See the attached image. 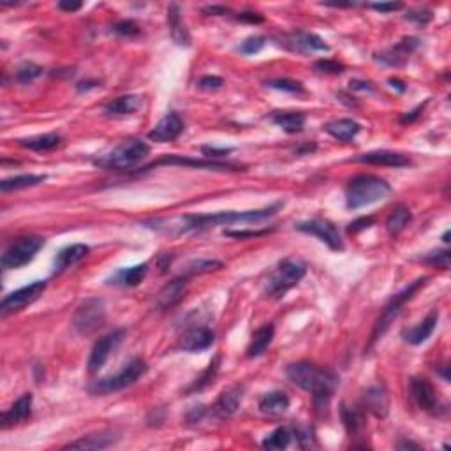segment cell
<instances>
[{"label": "cell", "mask_w": 451, "mask_h": 451, "mask_svg": "<svg viewBox=\"0 0 451 451\" xmlns=\"http://www.w3.org/2000/svg\"><path fill=\"white\" fill-rule=\"evenodd\" d=\"M287 377L293 384L312 393L316 402H328L339 386V377L328 368H321L309 361L291 364L286 371Z\"/></svg>", "instance_id": "1"}, {"label": "cell", "mask_w": 451, "mask_h": 451, "mask_svg": "<svg viewBox=\"0 0 451 451\" xmlns=\"http://www.w3.org/2000/svg\"><path fill=\"white\" fill-rule=\"evenodd\" d=\"M282 203H275L272 207L263 208V210H247V212H219V214H203V215H185L182 219L180 233H192V231H201L214 226H230L237 222H257L270 219L272 215L280 210Z\"/></svg>", "instance_id": "2"}, {"label": "cell", "mask_w": 451, "mask_h": 451, "mask_svg": "<svg viewBox=\"0 0 451 451\" xmlns=\"http://www.w3.org/2000/svg\"><path fill=\"white\" fill-rule=\"evenodd\" d=\"M391 192L386 180L375 175H358L346 185V205L349 210H358L372 203H377Z\"/></svg>", "instance_id": "3"}, {"label": "cell", "mask_w": 451, "mask_h": 451, "mask_svg": "<svg viewBox=\"0 0 451 451\" xmlns=\"http://www.w3.org/2000/svg\"><path fill=\"white\" fill-rule=\"evenodd\" d=\"M148 153V143L142 142V139H126L113 150L96 159L94 164L104 169H130L139 164Z\"/></svg>", "instance_id": "4"}, {"label": "cell", "mask_w": 451, "mask_h": 451, "mask_svg": "<svg viewBox=\"0 0 451 451\" xmlns=\"http://www.w3.org/2000/svg\"><path fill=\"white\" fill-rule=\"evenodd\" d=\"M307 264L298 257H287L284 259L279 266L275 268V272L268 279L266 287H264V295L270 298H280L291 289L295 287L300 280L305 277Z\"/></svg>", "instance_id": "5"}, {"label": "cell", "mask_w": 451, "mask_h": 451, "mask_svg": "<svg viewBox=\"0 0 451 451\" xmlns=\"http://www.w3.org/2000/svg\"><path fill=\"white\" fill-rule=\"evenodd\" d=\"M427 282H428V277H420V279H416L414 282H411L409 286L405 287L404 291H400L398 295H395L393 298H391L390 302H388L386 305H384L381 316H379L377 321H375L374 330H372L371 346L388 332V328H390V326L393 325L395 319H397L398 316H400V312H402V309L405 307V303L409 302V300L413 298V296L416 295L418 291H420L421 287H423Z\"/></svg>", "instance_id": "6"}, {"label": "cell", "mask_w": 451, "mask_h": 451, "mask_svg": "<svg viewBox=\"0 0 451 451\" xmlns=\"http://www.w3.org/2000/svg\"><path fill=\"white\" fill-rule=\"evenodd\" d=\"M146 371H148V367H146L145 359L134 358V359H130L129 364H127L126 367L119 372V374L99 379V381H94L88 390H90V393L92 395L115 393V391H120V390H124V388L134 384V382L138 381L142 375H145Z\"/></svg>", "instance_id": "7"}, {"label": "cell", "mask_w": 451, "mask_h": 451, "mask_svg": "<svg viewBox=\"0 0 451 451\" xmlns=\"http://www.w3.org/2000/svg\"><path fill=\"white\" fill-rule=\"evenodd\" d=\"M106 321V305L101 298L83 300L76 307L73 316V328L80 335L88 337L96 333Z\"/></svg>", "instance_id": "8"}, {"label": "cell", "mask_w": 451, "mask_h": 451, "mask_svg": "<svg viewBox=\"0 0 451 451\" xmlns=\"http://www.w3.org/2000/svg\"><path fill=\"white\" fill-rule=\"evenodd\" d=\"M42 245H44V240L39 237L18 238L2 254V268L4 270H16V268L25 266L34 259Z\"/></svg>", "instance_id": "9"}, {"label": "cell", "mask_w": 451, "mask_h": 451, "mask_svg": "<svg viewBox=\"0 0 451 451\" xmlns=\"http://www.w3.org/2000/svg\"><path fill=\"white\" fill-rule=\"evenodd\" d=\"M44 289H46V280H35V282L28 284V286L22 287V289L12 291L0 303V314L6 318L9 314L24 310L25 307L32 305L44 293Z\"/></svg>", "instance_id": "10"}, {"label": "cell", "mask_w": 451, "mask_h": 451, "mask_svg": "<svg viewBox=\"0 0 451 451\" xmlns=\"http://www.w3.org/2000/svg\"><path fill=\"white\" fill-rule=\"evenodd\" d=\"M295 228L298 231H302V233L318 237L332 250H344V241H342L341 233H339V230H337L333 222L325 221V219H310V221L298 222Z\"/></svg>", "instance_id": "11"}, {"label": "cell", "mask_w": 451, "mask_h": 451, "mask_svg": "<svg viewBox=\"0 0 451 451\" xmlns=\"http://www.w3.org/2000/svg\"><path fill=\"white\" fill-rule=\"evenodd\" d=\"M409 391H411V397H413L414 404H416L421 411H425V413L437 416V414H439V411L443 409V405H441V400H439V395H437L436 388L430 384V381H428V379L413 377L411 379Z\"/></svg>", "instance_id": "12"}, {"label": "cell", "mask_w": 451, "mask_h": 451, "mask_svg": "<svg viewBox=\"0 0 451 451\" xmlns=\"http://www.w3.org/2000/svg\"><path fill=\"white\" fill-rule=\"evenodd\" d=\"M126 337V330H115V332L108 333V335L101 337L99 341L94 344L92 352H90V358H88V371L97 372L99 368L104 367V364L108 361L110 355L117 349V346L122 342V339Z\"/></svg>", "instance_id": "13"}, {"label": "cell", "mask_w": 451, "mask_h": 451, "mask_svg": "<svg viewBox=\"0 0 451 451\" xmlns=\"http://www.w3.org/2000/svg\"><path fill=\"white\" fill-rule=\"evenodd\" d=\"M159 166H189V168L214 169V171H238V169H241L240 166H237V164H224V162L205 161V159H201V161H198V159H187V157L169 155V157H164V159H161V161L152 162V164L145 166V168H143V169H139V173H142V171H150V169L159 168Z\"/></svg>", "instance_id": "14"}, {"label": "cell", "mask_w": 451, "mask_h": 451, "mask_svg": "<svg viewBox=\"0 0 451 451\" xmlns=\"http://www.w3.org/2000/svg\"><path fill=\"white\" fill-rule=\"evenodd\" d=\"M215 342V333L207 326H196L187 330L184 335L180 337L178 348L185 352H199L212 348Z\"/></svg>", "instance_id": "15"}, {"label": "cell", "mask_w": 451, "mask_h": 451, "mask_svg": "<svg viewBox=\"0 0 451 451\" xmlns=\"http://www.w3.org/2000/svg\"><path fill=\"white\" fill-rule=\"evenodd\" d=\"M291 51H296V53H314V51H328L330 46L323 41L319 35L312 34V32L298 31L293 32L286 37V42H284Z\"/></svg>", "instance_id": "16"}, {"label": "cell", "mask_w": 451, "mask_h": 451, "mask_svg": "<svg viewBox=\"0 0 451 451\" xmlns=\"http://www.w3.org/2000/svg\"><path fill=\"white\" fill-rule=\"evenodd\" d=\"M356 162H364L371 166H384V168H405L411 166V159L404 153L391 152V150H374V152L361 153L355 159Z\"/></svg>", "instance_id": "17"}, {"label": "cell", "mask_w": 451, "mask_h": 451, "mask_svg": "<svg viewBox=\"0 0 451 451\" xmlns=\"http://www.w3.org/2000/svg\"><path fill=\"white\" fill-rule=\"evenodd\" d=\"M182 130H184V120L180 119L178 113H168L150 130L148 138L155 143H168L178 138Z\"/></svg>", "instance_id": "18"}, {"label": "cell", "mask_w": 451, "mask_h": 451, "mask_svg": "<svg viewBox=\"0 0 451 451\" xmlns=\"http://www.w3.org/2000/svg\"><path fill=\"white\" fill-rule=\"evenodd\" d=\"M361 405L367 413L377 418H386L390 413V395L382 384L371 386L361 397Z\"/></svg>", "instance_id": "19"}, {"label": "cell", "mask_w": 451, "mask_h": 451, "mask_svg": "<svg viewBox=\"0 0 451 451\" xmlns=\"http://www.w3.org/2000/svg\"><path fill=\"white\" fill-rule=\"evenodd\" d=\"M187 277H178V279L171 280L166 284L155 296V307L161 310H168L171 307L178 305L184 300L185 293H187Z\"/></svg>", "instance_id": "20"}, {"label": "cell", "mask_w": 451, "mask_h": 451, "mask_svg": "<svg viewBox=\"0 0 451 451\" xmlns=\"http://www.w3.org/2000/svg\"><path fill=\"white\" fill-rule=\"evenodd\" d=\"M119 439V434L113 432V430H101V432L88 434L78 441L65 444L64 450H104V448L113 446Z\"/></svg>", "instance_id": "21"}, {"label": "cell", "mask_w": 451, "mask_h": 451, "mask_svg": "<svg viewBox=\"0 0 451 451\" xmlns=\"http://www.w3.org/2000/svg\"><path fill=\"white\" fill-rule=\"evenodd\" d=\"M420 46V41L414 37H405L404 41L398 42L397 46L390 48V50L382 51L379 57H375L377 60H381L382 64L393 65V67H398V65H404L409 58V55L413 53L416 48Z\"/></svg>", "instance_id": "22"}, {"label": "cell", "mask_w": 451, "mask_h": 451, "mask_svg": "<svg viewBox=\"0 0 451 451\" xmlns=\"http://www.w3.org/2000/svg\"><path fill=\"white\" fill-rule=\"evenodd\" d=\"M437 321H439V312H437V310H432V312L428 314L427 318H425L420 325H416L414 328L404 330V332H402V339H404L407 344H413V346L423 344V342L427 341V339H430V335L434 333V330H436L437 326Z\"/></svg>", "instance_id": "23"}, {"label": "cell", "mask_w": 451, "mask_h": 451, "mask_svg": "<svg viewBox=\"0 0 451 451\" xmlns=\"http://www.w3.org/2000/svg\"><path fill=\"white\" fill-rule=\"evenodd\" d=\"M88 253H90V249H88V245L85 244H74L69 245V247H65V249H62L60 253L57 254V257H55L53 272L60 273L64 272V270H67V268L74 266V264H78L80 261H83L85 257L88 256Z\"/></svg>", "instance_id": "24"}, {"label": "cell", "mask_w": 451, "mask_h": 451, "mask_svg": "<svg viewBox=\"0 0 451 451\" xmlns=\"http://www.w3.org/2000/svg\"><path fill=\"white\" fill-rule=\"evenodd\" d=\"M245 388L241 384H235L230 390L222 391L219 400L215 402V413L221 414L222 418L233 416L238 409H240V404L244 400Z\"/></svg>", "instance_id": "25"}, {"label": "cell", "mask_w": 451, "mask_h": 451, "mask_svg": "<svg viewBox=\"0 0 451 451\" xmlns=\"http://www.w3.org/2000/svg\"><path fill=\"white\" fill-rule=\"evenodd\" d=\"M32 400H34V397L31 393L22 395L8 411L2 413V427L9 428L12 425H18L27 420L32 413Z\"/></svg>", "instance_id": "26"}, {"label": "cell", "mask_w": 451, "mask_h": 451, "mask_svg": "<svg viewBox=\"0 0 451 451\" xmlns=\"http://www.w3.org/2000/svg\"><path fill=\"white\" fill-rule=\"evenodd\" d=\"M289 397L284 391H270L259 398V411L266 416H282L289 409Z\"/></svg>", "instance_id": "27"}, {"label": "cell", "mask_w": 451, "mask_h": 451, "mask_svg": "<svg viewBox=\"0 0 451 451\" xmlns=\"http://www.w3.org/2000/svg\"><path fill=\"white\" fill-rule=\"evenodd\" d=\"M168 25L169 34L178 46H191V34L185 27L182 15H180V8L176 4H171L168 8Z\"/></svg>", "instance_id": "28"}, {"label": "cell", "mask_w": 451, "mask_h": 451, "mask_svg": "<svg viewBox=\"0 0 451 451\" xmlns=\"http://www.w3.org/2000/svg\"><path fill=\"white\" fill-rule=\"evenodd\" d=\"M305 113L302 111H277L272 115V122L289 134L300 133L305 127Z\"/></svg>", "instance_id": "29"}, {"label": "cell", "mask_w": 451, "mask_h": 451, "mask_svg": "<svg viewBox=\"0 0 451 451\" xmlns=\"http://www.w3.org/2000/svg\"><path fill=\"white\" fill-rule=\"evenodd\" d=\"M359 124L355 122L351 119H341V120H333V122H328L325 126V130L333 136L339 142H351L356 134L359 133Z\"/></svg>", "instance_id": "30"}, {"label": "cell", "mask_w": 451, "mask_h": 451, "mask_svg": "<svg viewBox=\"0 0 451 451\" xmlns=\"http://www.w3.org/2000/svg\"><path fill=\"white\" fill-rule=\"evenodd\" d=\"M273 335H275L273 325L261 326V328L254 333L253 339H250L249 348H247V356H249V358H257V356L263 355V352L270 348V344H272Z\"/></svg>", "instance_id": "31"}, {"label": "cell", "mask_w": 451, "mask_h": 451, "mask_svg": "<svg viewBox=\"0 0 451 451\" xmlns=\"http://www.w3.org/2000/svg\"><path fill=\"white\" fill-rule=\"evenodd\" d=\"M139 106H142V97L139 96H122L110 101V103L104 106V111H106L108 115L124 117L134 113Z\"/></svg>", "instance_id": "32"}, {"label": "cell", "mask_w": 451, "mask_h": 451, "mask_svg": "<svg viewBox=\"0 0 451 451\" xmlns=\"http://www.w3.org/2000/svg\"><path fill=\"white\" fill-rule=\"evenodd\" d=\"M46 180L44 175H18V176H11V178H6L0 182V191L2 192H11V191H19V189H27V187H34V185L42 184Z\"/></svg>", "instance_id": "33"}, {"label": "cell", "mask_w": 451, "mask_h": 451, "mask_svg": "<svg viewBox=\"0 0 451 451\" xmlns=\"http://www.w3.org/2000/svg\"><path fill=\"white\" fill-rule=\"evenodd\" d=\"M411 219H413V215H411V210L407 207H397L391 210V214L388 215L386 219V230L388 233H390V237H397V235H400L402 231L409 226Z\"/></svg>", "instance_id": "34"}, {"label": "cell", "mask_w": 451, "mask_h": 451, "mask_svg": "<svg viewBox=\"0 0 451 451\" xmlns=\"http://www.w3.org/2000/svg\"><path fill=\"white\" fill-rule=\"evenodd\" d=\"M62 138L57 133L50 134H41V136H34V138L28 139H19V145L25 146L28 150H34V152H48V150H53L60 145Z\"/></svg>", "instance_id": "35"}, {"label": "cell", "mask_w": 451, "mask_h": 451, "mask_svg": "<svg viewBox=\"0 0 451 451\" xmlns=\"http://www.w3.org/2000/svg\"><path fill=\"white\" fill-rule=\"evenodd\" d=\"M342 421H344L346 430H348V434L351 437L361 436V432L365 430L364 413L359 409H355V407L342 405Z\"/></svg>", "instance_id": "36"}, {"label": "cell", "mask_w": 451, "mask_h": 451, "mask_svg": "<svg viewBox=\"0 0 451 451\" xmlns=\"http://www.w3.org/2000/svg\"><path fill=\"white\" fill-rule=\"evenodd\" d=\"M293 437H295L293 428L279 427V428H275V430H273V432L263 441V448L264 450H273V451L286 450V448L291 444V439H293Z\"/></svg>", "instance_id": "37"}, {"label": "cell", "mask_w": 451, "mask_h": 451, "mask_svg": "<svg viewBox=\"0 0 451 451\" xmlns=\"http://www.w3.org/2000/svg\"><path fill=\"white\" fill-rule=\"evenodd\" d=\"M146 273H148V263H142L136 264V266L126 268V270H120V272L117 273L115 280L117 284H122V286L134 287L138 286L139 282H143Z\"/></svg>", "instance_id": "38"}, {"label": "cell", "mask_w": 451, "mask_h": 451, "mask_svg": "<svg viewBox=\"0 0 451 451\" xmlns=\"http://www.w3.org/2000/svg\"><path fill=\"white\" fill-rule=\"evenodd\" d=\"M224 268V263L217 259H196L191 261V263L185 266L184 270V277H194V275H201V273H210L215 272V270H221Z\"/></svg>", "instance_id": "39"}, {"label": "cell", "mask_w": 451, "mask_h": 451, "mask_svg": "<svg viewBox=\"0 0 451 451\" xmlns=\"http://www.w3.org/2000/svg\"><path fill=\"white\" fill-rule=\"evenodd\" d=\"M42 74V67L37 64H32V62H25V64H22L18 67V71H16V80L19 81V83H32V81L35 80V78H39Z\"/></svg>", "instance_id": "40"}, {"label": "cell", "mask_w": 451, "mask_h": 451, "mask_svg": "<svg viewBox=\"0 0 451 451\" xmlns=\"http://www.w3.org/2000/svg\"><path fill=\"white\" fill-rule=\"evenodd\" d=\"M268 87L277 88V90H282V92L289 94H303V85L296 80H289V78H279V80H270L266 81Z\"/></svg>", "instance_id": "41"}, {"label": "cell", "mask_w": 451, "mask_h": 451, "mask_svg": "<svg viewBox=\"0 0 451 451\" xmlns=\"http://www.w3.org/2000/svg\"><path fill=\"white\" fill-rule=\"evenodd\" d=\"M219 364H221V356H217V358L214 359V361H212L210 365H208V368L205 372H203V375L201 377L198 379V381L194 382V386L191 388V391H196V390H203V388H207L208 384H210V382H214V377H215V374H217V371H219Z\"/></svg>", "instance_id": "42"}, {"label": "cell", "mask_w": 451, "mask_h": 451, "mask_svg": "<svg viewBox=\"0 0 451 451\" xmlns=\"http://www.w3.org/2000/svg\"><path fill=\"white\" fill-rule=\"evenodd\" d=\"M266 44V39L263 35H253V37H247L244 42L240 44V51L244 55H254L259 53L261 50Z\"/></svg>", "instance_id": "43"}, {"label": "cell", "mask_w": 451, "mask_h": 451, "mask_svg": "<svg viewBox=\"0 0 451 451\" xmlns=\"http://www.w3.org/2000/svg\"><path fill=\"white\" fill-rule=\"evenodd\" d=\"M314 69L318 73L323 74H342L344 73V65L339 64L337 60H328V58H323V60H318L314 64Z\"/></svg>", "instance_id": "44"}, {"label": "cell", "mask_w": 451, "mask_h": 451, "mask_svg": "<svg viewBox=\"0 0 451 451\" xmlns=\"http://www.w3.org/2000/svg\"><path fill=\"white\" fill-rule=\"evenodd\" d=\"M423 261L428 264H432V266L441 268V270H448V268H450V250L430 253L427 257H423Z\"/></svg>", "instance_id": "45"}, {"label": "cell", "mask_w": 451, "mask_h": 451, "mask_svg": "<svg viewBox=\"0 0 451 451\" xmlns=\"http://www.w3.org/2000/svg\"><path fill=\"white\" fill-rule=\"evenodd\" d=\"M113 32L119 35H127V37H133V35L139 34V27L134 24L133 19H122L119 24L113 25Z\"/></svg>", "instance_id": "46"}, {"label": "cell", "mask_w": 451, "mask_h": 451, "mask_svg": "<svg viewBox=\"0 0 451 451\" xmlns=\"http://www.w3.org/2000/svg\"><path fill=\"white\" fill-rule=\"evenodd\" d=\"M198 85L203 90H217V88H221L224 85V80L219 76H203Z\"/></svg>", "instance_id": "47"}, {"label": "cell", "mask_w": 451, "mask_h": 451, "mask_svg": "<svg viewBox=\"0 0 451 451\" xmlns=\"http://www.w3.org/2000/svg\"><path fill=\"white\" fill-rule=\"evenodd\" d=\"M374 224V217H361V219H356L355 222H351L348 228L349 233H359V231L367 230V228H371V226Z\"/></svg>", "instance_id": "48"}, {"label": "cell", "mask_w": 451, "mask_h": 451, "mask_svg": "<svg viewBox=\"0 0 451 451\" xmlns=\"http://www.w3.org/2000/svg\"><path fill=\"white\" fill-rule=\"evenodd\" d=\"M405 18L411 19V22H416L418 25H425L432 19V12L430 11H411L405 15Z\"/></svg>", "instance_id": "49"}, {"label": "cell", "mask_w": 451, "mask_h": 451, "mask_svg": "<svg viewBox=\"0 0 451 451\" xmlns=\"http://www.w3.org/2000/svg\"><path fill=\"white\" fill-rule=\"evenodd\" d=\"M201 152L205 153V157H222L228 155L231 152V148H215V146H203Z\"/></svg>", "instance_id": "50"}, {"label": "cell", "mask_w": 451, "mask_h": 451, "mask_svg": "<svg viewBox=\"0 0 451 451\" xmlns=\"http://www.w3.org/2000/svg\"><path fill=\"white\" fill-rule=\"evenodd\" d=\"M238 19H241V22H247V24H263V16L257 15V12H241V15H238Z\"/></svg>", "instance_id": "51"}, {"label": "cell", "mask_w": 451, "mask_h": 451, "mask_svg": "<svg viewBox=\"0 0 451 451\" xmlns=\"http://www.w3.org/2000/svg\"><path fill=\"white\" fill-rule=\"evenodd\" d=\"M372 9H375V11L379 12H391V11H398V9H402V4L400 2H391V4H372L371 6Z\"/></svg>", "instance_id": "52"}, {"label": "cell", "mask_w": 451, "mask_h": 451, "mask_svg": "<svg viewBox=\"0 0 451 451\" xmlns=\"http://www.w3.org/2000/svg\"><path fill=\"white\" fill-rule=\"evenodd\" d=\"M81 8H83V4H81V2H65V0L58 2V9H62V11H67V12L80 11Z\"/></svg>", "instance_id": "53"}, {"label": "cell", "mask_w": 451, "mask_h": 451, "mask_svg": "<svg viewBox=\"0 0 451 451\" xmlns=\"http://www.w3.org/2000/svg\"><path fill=\"white\" fill-rule=\"evenodd\" d=\"M423 108H425V104H421V106H418L416 110L407 111V113H405V115L400 119V122L402 124H411V122H414V120L418 119V115H420V111H423Z\"/></svg>", "instance_id": "54"}, {"label": "cell", "mask_w": 451, "mask_h": 451, "mask_svg": "<svg viewBox=\"0 0 451 451\" xmlns=\"http://www.w3.org/2000/svg\"><path fill=\"white\" fill-rule=\"evenodd\" d=\"M203 12H207L210 16H222L226 12H230V9L224 8V6H210V8L203 9Z\"/></svg>", "instance_id": "55"}, {"label": "cell", "mask_w": 451, "mask_h": 451, "mask_svg": "<svg viewBox=\"0 0 451 451\" xmlns=\"http://www.w3.org/2000/svg\"><path fill=\"white\" fill-rule=\"evenodd\" d=\"M203 414H205V407H194V409H192L191 413L187 414V418H189V421H191V423H196V421L201 420Z\"/></svg>", "instance_id": "56"}, {"label": "cell", "mask_w": 451, "mask_h": 451, "mask_svg": "<svg viewBox=\"0 0 451 451\" xmlns=\"http://www.w3.org/2000/svg\"><path fill=\"white\" fill-rule=\"evenodd\" d=\"M316 148H318V145H316V143H305V145L298 146L295 153L296 155H307V153H312Z\"/></svg>", "instance_id": "57"}, {"label": "cell", "mask_w": 451, "mask_h": 451, "mask_svg": "<svg viewBox=\"0 0 451 451\" xmlns=\"http://www.w3.org/2000/svg\"><path fill=\"white\" fill-rule=\"evenodd\" d=\"M351 88H355V90H372L371 83H365V81H351Z\"/></svg>", "instance_id": "58"}, {"label": "cell", "mask_w": 451, "mask_h": 451, "mask_svg": "<svg viewBox=\"0 0 451 451\" xmlns=\"http://www.w3.org/2000/svg\"><path fill=\"white\" fill-rule=\"evenodd\" d=\"M397 448H400V450H409V448L420 450V444H414V443H411V441H402V443L397 444Z\"/></svg>", "instance_id": "59"}, {"label": "cell", "mask_w": 451, "mask_h": 451, "mask_svg": "<svg viewBox=\"0 0 451 451\" xmlns=\"http://www.w3.org/2000/svg\"><path fill=\"white\" fill-rule=\"evenodd\" d=\"M390 83H391V85H393V87H397V88H398V90H400V92H404V90H405L404 83H402V81H400V80H390Z\"/></svg>", "instance_id": "60"}, {"label": "cell", "mask_w": 451, "mask_h": 451, "mask_svg": "<svg viewBox=\"0 0 451 451\" xmlns=\"http://www.w3.org/2000/svg\"><path fill=\"white\" fill-rule=\"evenodd\" d=\"M448 238H450V231H446V233H444V237H443V240H444V244H448Z\"/></svg>", "instance_id": "61"}]
</instances>
